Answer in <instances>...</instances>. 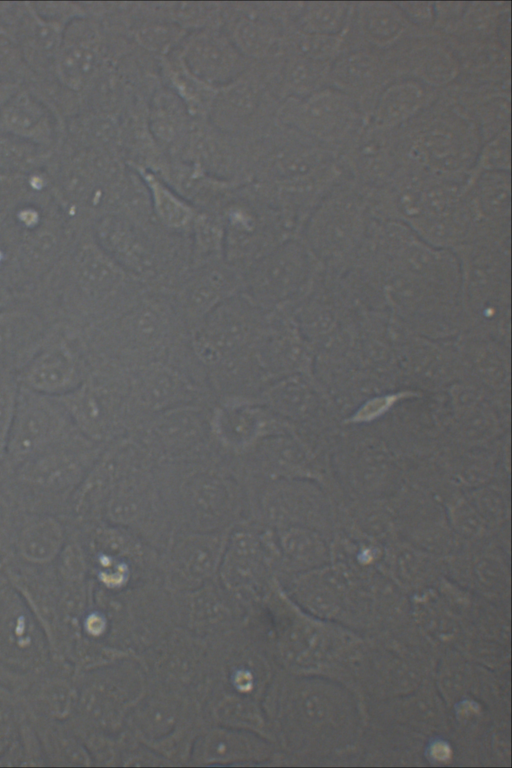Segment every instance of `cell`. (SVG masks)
Listing matches in <instances>:
<instances>
[{
  "label": "cell",
  "instance_id": "6da1fadb",
  "mask_svg": "<svg viewBox=\"0 0 512 768\" xmlns=\"http://www.w3.org/2000/svg\"><path fill=\"white\" fill-rule=\"evenodd\" d=\"M397 133L402 162L435 175L471 174L483 143L477 125L448 88Z\"/></svg>",
  "mask_w": 512,
  "mask_h": 768
},
{
  "label": "cell",
  "instance_id": "7a4b0ae2",
  "mask_svg": "<svg viewBox=\"0 0 512 768\" xmlns=\"http://www.w3.org/2000/svg\"><path fill=\"white\" fill-rule=\"evenodd\" d=\"M106 445L77 431L15 466L0 484L26 513L65 516L71 497Z\"/></svg>",
  "mask_w": 512,
  "mask_h": 768
},
{
  "label": "cell",
  "instance_id": "3957f363",
  "mask_svg": "<svg viewBox=\"0 0 512 768\" xmlns=\"http://www.w3.org/2000/svg\"><path fill=\"white\" fill-rule=\"evenodd\" d=\"M452 251L460 266L466 332L510 345V241L474 240Z\"/></svg>",
  "mask_w": 512,
  "mask_h": 768
},
{
  "label": "cell",
  "instance_id": "277c9868",
  "mask_svg": "<svg viewBox=\"0 0 512 768\" xmlns=\"http://www.w3.org/2000/svg\"><path fill=\"white\" fill-rule=\"evenodd\" d=\"M371 218L364 192L347 177L311 211L299 238L325 272L338 275L354 260Z\"/></svg>",
  "mask_w": 512,
  "mask_h": 768
},
{
  "label": "cell",
  "instance_id": "5b68a950",
  "mask_svg": "<svg viewBox=\"0 0 512 768\" xmlns=\"http://www.w3.org/2000/svg\"><path fill=\"white\" fill-rule=\"evenodd\" d=\"M333 437L330 466L336 484L349 499H385L406 482L403 458L380 432L364 426Z\"/></svg>",
  "mask_w": 512,
  "mask_h": 768
},
{
  "label": "cell",
  "instance_id": "8992f818",
  "mask_svg": "<svg viewBox=\"0 0 512 768\" xmlns=\"http://www.w3.org/2000/svg\"><path fill=\"white\" fill-rule=\"evenodd\" d=\"M278 60L251 61L241 75L218 88L207 120L246 140L263 135L276 122L281 102L274 90Z\"/></svg>",
  "mask_w": 512,
  "mask_h": 768
},
{
  "label": "cell",
  "instance_id": "52a82bcc",
  "mask_svg": "<svg viewBox=\"0 0 512 768\" xmlns=\"http://www.w3.org/2000/svg\"><path fill=\"white\" fill-rule=\"evenodd\" d=\"M276 119L338 155L367 123L357 103L331 86L282 100Z\"/></svg>",
  "mask_w": 512,
  "mask_h": 768
},
{
  "label": "cell",
  "instance_id": "ba28073f",
  "mask_svg": "<svg viewBox=\"0 0 512 768\" xmlns=\"http://www.w3.org/2000/svg\"><path fill=\"white\" fill-rule=\"evenodd\" d=\"M77 431L60 397L20 384L1 480L21 462L64 441Z\"/></svg>",
  "mask_w": 512,
  "mask_h": 768
},
{
  "label": "cell",
  "instance_id": "9c48e42d",
  "mask_svg": "<svg viewBox=\"0 0 512 768\" xmlns=\"http://www.w3.org/2000/svg\"><path fill=\"white\" fill-rule=\"evenodd\" d=\"M185 691L162 683L151 694L145 690L131 708V724L143 745L156 752L170 753L192 743L200 729L198 709Z\"/></svg>",
  "mask_w": 512,
  "mask_h": 768
},
{
  "label": "cell",
  "instance_id": "30bf717a",
  "mask_svg": "<svg viewBox=\"0 0 512 768\" xmlns=\"http://www.w3.org/2000/svg\"><path fill=\"white\" fill-rule=\"evenodd\" d=\"M89 361L79 328L56 323L51 334L20 370V384L34 391L63 396L87 377Z\"/></svg>",
  "mask_w": 512,
  "mask_h": 768
},
{
  "label": "cell",
  "instance_id": "8fae6325",
  "mask_svg": "<svg viewBox=\"0 0 512 768\" xmlns=\"http://www.w3.org/2000/svg\"><path fill=\"white\" fill-rule=\"evenodd\" d=\"M110 62V38L103 24L89 15L79 17L64 29L54 79L79 95Z\"/></svg>",
  "mask_w": 512,
  "mask_h": 768
},
{
  "label": "cell",
  "instance_id": "7c38bea8",
  "mask_svg": "<svg viewBox=\"0 0 512 768\" xmlns=\"http://www.w3.org/2000/svg\"><path fill=\"white\" fill-rule=\"evenodd\" d=\"M221 28L250 61L284 55L286 26L281 2L224 3Z\"/></svg>",
  "mask_w": 512,
  "mask_h": 768
},
{
  "label": "cell",
  "instance_id": "4fadbf2b",
  "mask_svg": "<svg viewBox=\"0 0 512 768\" xmlns=\"http://www.w3.org/2000/svg\"><path fill=\"white\" fill-rule=\"evenodd\" d=\"M264 506L267 518L277 527L301 526L323 533L337 520L335 498L312 480L276 479Z\"/></svg>",
  "mask_w": 512,
  "mask_h": 768
},
{
  "label": "cell",
  "instance_id": "5bb4252c",
  "mask_svg": "<svg viewBox=\"0 0 512 768\" xmlns=\"http://www.w3.org/2000/svg\"><path fill=\"white\" fill-rule=\"evenodd\" d=\"M321 269L298 236L277 245L257 264L252 273L251 284L255 292L266 300H298Z\"/></svg>",
  "mask_w": 512,
  "mask_h": 768
},
{
  "label": "cell",
  "instance_id": "9a60e30c",
  "mask_svg": "<svg viewBox=\"0 0 512 768\" xmlns=\"http://www.w3.org/2000/svg\"><path fill=\"white\" fill-rule=\"evenodd\" d=\"M347 177L363 192L386 185L402 164L397 129L366 123L339 154Z\"/></svg>",
  "mask_w": 512,
  "mask_h": 768
},
{
  "label": "cell",
  "instance_id": "2e32d148",
  "mask_svg": "<svg viewBox=\"0 0 512 768\" xmlns=\"http://www.w3.org/2000/svg\"><path fill=\"white\" fill-rule=\"evenodd\" d=\"M396 78L389 51L345 46L330 66L328 86L354 100L368 118L379 93Z\"/></svg>",
  "mask_w": 512,
  "mask_h": 768
},
{
  "label": "cell",
  "instance_id": "e0dca14e",
  "mask_svg": "<svg viewBox=\"0 0 512 768\" xmlns=\"http://www.w3.org/2000/svg\"><path fill=\"white\" fill-rule=\"evenodd\" d=\"M65 119L36 88L23 85L0 112V132L56 153L62 144Z\"/></svg>",
  "mask_w": 512,
  "mask_h": 768
},
{
  "label": "cell",
  "instance_id": "ac0fdd59",
  "mask_svg": "<svg viewBox=\"0 0 512 768\" xmlns=\"http://www.w3.org/2000/svg\"><path fill=\"white\" fill-rule=\"evenodd\" d=\"M389 51L397 78H413L439 90L459 78L457 55L447 37L436 31L414 34Z\"/></svg>",
  "mask_w": 512,
  "mask_h": 768
},
{
  "label": "cell",
  "instance_id": "d6986e66",
  "mask_svg": "<svg viewBox=\"0 0 512 768\" xmlns=\"http://www.w3.org/2000/svg\"><path fill=\"white\" fill-rule=\"evenodd\" d=\"M177 51L191 73L215 88L233 81L251 63L221 27L188 32Z\"/></svg>",
  "mask_w": 512,
  "mask_h": 768
},
{
  "label": "cell",
  "instance_id": "ffe728a7",
  "mask_svg": "<svg viewBox=\"0 0 512 768\" xmlns=\"http://www.w3.org/2000/svg\"><path fill=\"white\" fill-rule=\"evenodd\" d=\"M77 429L89 439L108 444L119 429L120 405L106 374L91 367L85 380L60 396Z\"/></svg>",
  "mask_w": 512,
  "mask_h": 768
},
{
  "label": "cell",
  "instance_id": "44dd1931",
  "mask_svg": "<svg viewBox=\"0 0 512 768\" xmlns=\"http://www.w3.org/2000/svg\"><path fill=\"white\" fill-rule=\"evenodd\" d=\"M6 21L33 76L32 82L54 79L66 26L40 15L32 2H14Z\"/></svg>",
  "mask_w": 512,
  "mask_h": 768
},
{
  "label": "cell",
  "instance_id": "7402d4cb",
  "mask_svg": "<svg viewBox=\"0 0 512 768\" xmlns=\"http://www.w3.org/2000/svg\"><path fill=\"white\" fill-rule=\"evenodd\" d=\"M55 324L28 298L1 308L0 365L18 374L43 346Z\"/></svg>",
  "mask_w": 512,
  "mask_h": 768
},
{
  "label": "cell",
  "instance_id": "603a6c76",
  "mask_svg": "<svg viewBox=\"0 0 512 768\" xmlns=\"http://www.w3.org/2000/svg\"><path fill=\"white\" fill-rule=\"evenodd\" d=\"M463 378L495 399L509 398L510 345L465 332L455 340Z\"/></svg>",
  "mask_w": 512,
  "mask_h": 768
},
{
  "label": "cell",
  "instance_id": "cb8c5ba5",
  "mask_svg": "<svg viewBox=\"0 0 512 768\" xmlns=\"http://www.w3.org/2000/svg\"><path fill=\"white\" fill-rule=\"evenodd\" d=\"M419 32L423 31L408 22L396 2H353L345 46L389 51Z\"/></svg>",
  "mask_w": 512,
  "mask_h": 768
},
{
  "label": "cell",
  "instance_id": "d4e9b609",
  "mask_svg": "<svg viewBox=\"0 0 512 768\" xmlns=\"http://www.w3.org/2000/svg\"><path fill=\"white\" fill-rule=\"evenodd\" d=\"M227 541L224 534L212 532L188 534L176 540L168 561L172 584L180 592L208 584L219 571Z\"/></svg>",
  "mask_w": 512,
  "mask_h": 768
},
{
  "label": "cell",
  "instance_id": "484cf974",
  "mask_svg": "<svg viewBox=\"0 0 512 768\" xmlns=\"http://www.w3.org/2000/svg\"><path fill=\"white\" fill-rule=\"evenodd\" d=\"M91 231L97 244L125 271L143 273L152 267L147 238L129 215L103 214L92 222Z\"/></svg>",
  "mask_w": 512,
  "mask_h": 768
},
{
  "label": "cell",
  "instance_id": "4316f807",
  "mask_svg": "<svg viewBox=\"0 0 512 768\" xmlns=\"http://www.w3.org/2000/svg\"><path fill=\"white\" fill-rule=\"evenodd\" d=\"M271 756L268 739L254 732L220 725L202 729L195 737L189 759L195 764L264 761Z\"/></svg>",
  "mask_w": 512,
  "mask_h": 768
},
{
  "label": "cell",
  "instance_id": "83f0119b",
  "mask_svg": "<svg viewBox=\"0 0 512 768\" xmlns=\"http://www.w3.org/2000/svg\"><path fill=\"white\" fill-rule=\"evenodd\" d=\"M443 91L413 78H396L377 96L367 123L383 129H398L430 107Z\"/></svg>",
  "mask_w": 512,
  "mask_h": 768
},
{
  "label": "cell",
  "instance_id": "f1b7e54d",
  "mask_svg": "<svg viewBox=\"0 0 512 768\" xmlns=\"http://www.w3.org/2000/svg\"><path fill=\"white\" fill-rule=\"evenodd\" d=\"M212 662L224 690L262 702L269 688V666L260 650L247 643L231 645Z\"/></svg>",
  "mask_w": 512,
  "mask_h": 768
},
{
  "label": "cell",
  "instance_id": "f546056e",
  "mask_svg": "<svg viewBox=\"0 0 512 768\" xmlns=\"http://www.w3.org/2000/svg\"><path fill=\"white\" fill-rule=\"evenodd\" d=\"M448 89L477 125L483 143L510 128V80L482 85L454 84Z\"/></svg>",
  "mask_w": 512,
  "mask_h": 768
},
{
  "label": "cell",
  "instance_id": "4dcf8cb0",
  "mask_svg": "<svg viewBox=\"0 0 512 768\" xmlns=\"http://www.w3.org/2000/svg\"><path fill=\"white\" fill-rule=\"evenodd\" d=\"M270 555L263 540L249 532H238L227 545L219 567L223 584L230 592H256L262 586Z\"/></svg>",
  "mask_w": 512,
  "mask_h": 768
},
{
  "label": "cell",
  "instance_id": "1f68e13d",
  "mask_svg": "<svg viewBox=\"0 0 512 768\" xmlns=\"http://www.w3.org/2000/svg\"><path fill=\"white\" fill-rule=\"evenodd\" d=\"M192 116L170 89L159 83L147 102V127L158 148L170 159L185 140Z\"/></svg>",
  "mask_w": 512,
  "mask_h": 768
},
{
  "label": "cell",
  "instance_id": "d6a6232c",
  "mask_svg": "<svg viewBox=\"0 0 512 768\" xmlns=\"http://www.w3.org/2000/svg\"><path fill=\"white\" fill-rule=\"evenodd\" d=\"M68 533V525L63 516L25 513L14 551L29 564H48L59 556Z\"/></svg>",
  "mask_w": 512,
  "mask_h": 768
},
{
  "label": "cell",
  "instance_id": "836d02e7",
  "mask_svg": "<svg viewBox=\"0 0 512 768\" xmlns=\"http://www.w3.org/2000/svg\"><path fill=\"white\" fill-rule=\"evenodd\" d=\"M158 74L160 83L180 98L192 118H208L218 88L191 73L177 50L158 60Z\"/></svg>",
  "mask_w": 512,
  "mask_h": 768
},
{
  "label": "cell",
  "instance_id": "e575fe53",
  "mask_svg": "<svg viewBox=\"0 0 512 768\" xmlns=\"http://www.w3.org/2000/svg\"><path fill=\"white\" fill-rule=\"evenodd\" d=\"M133 169L145 184L150 208L157 221L175 231L191 229L199 209L155 172L142 168Z\"/></svg>",
  "mask_w": 512,
  "mask_h": 768
},
{
  "label": "cell",
  "instance_id": "d590c367",
  "mask_svg": "<svg viewBox=\"0 0 512 768\" xmlns=\"http://www.w3.org/2000/svg\"><path fill=\"white\" fill-rule=\"evenodd\" d=\"M331 64L294 54H284L278 63L274 89L282 101L303 97L328 86Z\"/></svg>",
  "mask_w": 512,
  "mask_h": 768
},
{
  "label": "cell",
  "instance_id": "8d00e7d4",
  "mask_svg": "<svg viewBox=\"0 0 512 768\" xmlns=\"http://www.w3.org/2000/svg\"><path fill=\"white\" fill-rule=\"evenodd\" d=\"M352 8L353 2L347 1L292 2L287 28L312 34L344 35Z\"/></svg>",
  "mask_w": 512,
  "mask_h": 768
},
{
  "label": "cell",
  "instance_id": "74e56055",
  "mask_svg": "<svg viewBox=\"0 0 512 768\" xmlns=\"http://www.w3.org/2000/svg\"><path fill=\"white\" fill-rule=\"evenodd\" d=\"M273 542L275 556L282 555L294 565L317 564L324 560L327 552L323 533L307 527H278Z\"/></svg>",
  "mask_w": 512,
  "mask_h": 768
},
{
  "label": "cell",
  "instance_id": "f35d334b",
  "mask_svg": "<svg viewBox=\"0 0 512 768\" xmlns=\"http://www.w3.org/2000/svg\"><path fill=\"white\" fill-rule=\"evenodd\" d=\"M155 12L190 32L221 27L224 2H151Z\"/></svg>",
  "mask_w": 512,
  "mask_h": 768
},
{
  "label": "cell",
  "instance_id": "ab89813d",
  "mask_svg": "<svg viewBox=\"0 0 512 768\" xmlns=\"http://www.w3.org/2000/svg\"><path fill=\"white\" fill-rule=\"evenodd\" d=\"M187 491L188 504L197 520L215 524L228 509L230 492L224 481L216 477H198Z\"/></svg>",
  "mask_w": 512,
  "mask_h": 768
},
{
  "label": "cell",
  "instance_id": "60d3db41",
  "mask_svg": "<svg viewBox=\"0 0 512 768\" xmlns=\"http://www.w3.org/2000/svg\"><path fill=\"white\" fill-rule=\"evenodd\" d=\"M345 48V37L305 33L287 28L283 40L284 54H294L308 59L329 63Z\"/></svg>",
  "mask_w": 512,
  "mask_h": 768
},
{
  "label": "cell",
  "instance_id": "b9f144b4",
  "mask_svg": "<svg viewBox=\"0 0 512 768\" xmlns=\"http://www.w3.org/2000/svg\"><path fill=\"white\" fill-rule=\"evenodd\" d=\"M54 155L0 132V172L28 174L43 170Z\"/></svg>",
  "mask_w": 512,
  "mask_h": 768
},
{
  "label": "cell",
  "instance_id": "7bdbcfd3",
  "mask_svg": "<svg viewBox=\"0 0 512 768\" xmlns=\"http://www.w3.org/2000/svg\"><path fill=\"white\" fill-rule=\"evenodd\" d=\"M507 491L505 483L496 479L464 492L487 529H491L500 526L509 518V494Z\"/></svg>",
  "mask_w": 512,
  "mask_h": 768
},
{
  "label": "cell",
  "instance_id": "ee69618b",
  "mask_svg": "<svg viewBox=\"0 0 512 768\" xmlns=\"http://www.w3.org/2000/svg\"><path fill=\"white\" fill-rule=\"evenodd\" d=\"M423 393L411 388H397L372 395L362 401L342 423L346 426H371L381 421L402 400Z\"/></svg>",
  "mask_w": 512,
  "mask_h": 768
},
{
  "label": "cell",
  "instance_id": "f6af8a7d",
  "mask_svg": "<svg viewBox=\"0 0 512 768\" xmlns=\"http://www.w3.org/2000/svg\"><path fill=\"white\" fill-rule=\"evenodd\" d=\"M20 381L18 374L0 365V480L4 473L6 449L13 422Z\"/></svg>",
  "mask_w": 512,
  "mask_h": 768
},
{
  "label": "cell",
  "instance_id": "bcb514c9",
  "mask_svg": "<svg viewBox=\"0 0 512 768\" xmlns=\"http://www.w3.org/2000/svg\"><path fill=\"white\" fill-rule=\"evenodd\" d=\"M7 14L0 19V79L26 85L33 76L6 21Z\"/></svg>",
  "mask_w": 512,
  "mask_h": 768
},
{
  "label": "cell",
  "instance_id": "7dc6e473",
  "mask_svg": "<svg viewBox=\"0 0 512 768\" xmlns=\"http://www.w3.org/2000/svg\"><path fill=\"white\" fill-rule=\"evenodd\" d=\"M511 168L510 128L485 141L480 149L473 173L509 171Z\"/></svg>",
  "mask_w": 512,
  "mask_h": 768
},
{
  "label": "cell",
  "instance_id": "c3c4849f",
  "mask_svg": "<svg viewBox=\"0 0 512 768\" xmlns=\"http://www.w3.org/2000/svg\"><path fill=\"white\" fill-rule=\"evenodd\" d=\"M25 513L0 484V553L10 554L14 551Z\"/></svg>",
  "mask_w": 512,
  "mask_h": 768
},
{
  "label": "cell",
  "instance_id": "681fc988",
  "mask_svg": "<svg viewBox=\"0 0 512 768\" xmlns=\"http://www.w3.org/2000/svg\"><path fill=\"white\" fill-rule=\"evenodd\" d=\"M32 189L28 174L0 172V221Z\"/></svg>",
  "mask_w": 512,
  "mask_h": 768
},
{
  "label": "cell",
  "instance_id": "f907efd6",
  "mask_svg": "<svg viewBox=\"0 0 512 768\" xmlns=\"http://www.w3.org/2000/svg\"><path fill=\"white\" fill-rule=\"evenodd\" d=\"M408 22L417 30L434 31V2H396Z\"/></svg>",
  "mask_w": 512,
  "mask_h": 768
},
{
  "label": "cell",
  "instance_id": "816d5d0a",
  "mask_svg": "<svg viewBox=\"0 0 512 768\" xmlns=\"http://www.w3.org/2000/svg\"><path fill=\"white\" fill-rule=\"evenodd\" d=\"M467 2H434V31L448 36L455 29L466 9Z\"/></svg>",
  "mask_w": 512,
  "mask_h": 768
},
{
  "label": "cell",
  "instance_id": "f5cc1de1",
  "mask_svg": "<svg viewBox=\"0 0 512 768\" xmlns=\"http://www.w3.org/2000/svg\"><path fill=\"white\" fill-rule=\"evenodd\" d=\"M23 86L19 83L0 79V112L9 99Z\"/></svg>",
  "mask_w": 512,
  "mask_h": 768
},
{
  "label": "cell",
  "instance_id": "db71d44e",
  "mask_svg": "<svg viewBox=\"0 0 512 768\" xmlns=\"http://www.w3.org/2000/svg\"><path fill=\"white\" fill-rule=\"evenodd\" d=\"M15 300H18L17 296L2 280H0V309Z\"/></svg>",
  "mask_w": 512,
  "mask_h": 768
}]
</instances>
